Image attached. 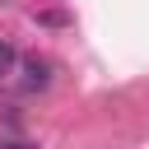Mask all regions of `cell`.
<instances>
[{
	"label": "cell",
	"instance_id": "3",
	"mask_svg": "<svg viewBox=\"0 0 149 149\" xmlns=\"http://www.w3.org/2000/svg\"><path fill=\"white\" fill-rule=\"evenodd\" d=\"M0 149H37V144H19V140H9V144H0Z\"/></svg>",
	"mask_w": 149,
	"mask_h": 149
},
{
	"label": "cell",
	"instance_id": "1",
	"mask_svg": "<svg viewBox=\"0 0 149 149\" xmlns=\"http://www.w3.org/2000/svg\"><path fill=\"white\" fill-rule=\"evenodd\" d=\"M42 84H47V61L33 56V61H28V88H42Z\"/></svg>",
	"mask_w": 149,
	"mask_h": 149
},
{
	"label": "cell",
	"instance_id": "2",
	"mask_svg": "<svg viewBox=\"0 0 149 149\" xmlns=\"http://www.w3.org/2000/svg\"><path fill=\"white\" fill-rule=\"evenodd\" d=\"M14 65H19V51H14V47H9L5 37H0V79H5V74L14 70Z\"/></svg>",
	"mask_w": 149,
	"mask_h": 149
}]
</instances>
